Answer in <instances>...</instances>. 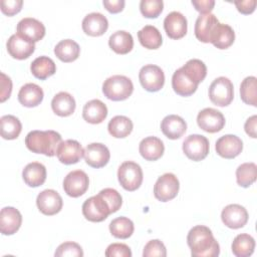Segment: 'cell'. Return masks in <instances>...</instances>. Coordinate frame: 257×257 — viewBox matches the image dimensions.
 Returning a JSON list of instances; mask_svg holds the SVG:
<instances>
[{
  "label": "cell",
  "mask_w": 257,
  "mask_h": 257,
  "mask_svg": "<svg viewBox=\"0 0 257 257\" xmlns=\"http://www.w3.org/2000/svg\"><path fill=\"white\" fill-rule=\"evenodd\" d=\"M192 5L201 14L210 13L215 5L214 0H192Z\"/></svg>",
  "instance_id": "cell-48"
},
{
  "label": "cell",
  "mask_w": 257,
  "mask_h": 257,
  "mask_svg": "<svg viewBox=\"0 0 257 257\" xmlns=\"http://www.w3.org/2000/svg\"><path fill=\"white\" fill-rule=\"evenodd\" d=\"M8 53L15 59L23 60L28 58L35 50L34 42L15 33L9 37L6 43Z\"/></svg>",
  "instance_id": "cell-15"
},
{
  "label": "cell",
  "mask_w": 257,
  "mask_h": 257,
  "mask_svg": "<svg viewBox=\"0 0 257 257\" xmlns=\"http://www.w3.org/2000/svg\"><path fill=\"white\" fill-rule=\"evenodd\" d=\"M0 132H1V137L5 140H15L19 137L21 130H22V124L20 120L12 115V114H6L1 116L0 118Z\"/></svg>",
  "instance_id": "cell-37"
},
{
  "label": "cell",
  "mask_w": 257,
  "mask_h": 257,
  "mask_svg": "<svg viewBox=\"0 0 257 257\" xmlns=\"http://www.w3.org/2000/svg\"><path fill=\"white\" fill-rule=\"evenodd\" d=\"M133 91V81L124 75H112L106 78L102 84L104 96L113 101H121L128 98Z\"/></svg>",
  "instance_id": "cell-4"
},
{
  "label": "cell",
  "mask_w": 257,
  "mask_h": 257,
  "mask_svg": "<svg viewBox=\"0 0 257 257\" xmlns=\"http://www.w3.org/2000/svg\"><path fill=\"white\" fill-rule=\"evenodd\" d=\"M36 205L42 214L52 216L61 211L63 201L61 196L55 190L46 189L38 194L36 198Z\"/></svg>",
  "instance_id": "cell-13"
},
{
  "label": "cell",
  "mask_w": 257,
  "mask_h": 257,
  "mask_svg": "<svg viewBox=\"0 0 257 257\" xmlns=\"http://www.w3.org/2000/svg\"><path fill=\"white\" fill-rule=\"evenodd\" d=\"M256 121H257V116L254 114V115L250 116V117L246 120V122H245V124H244V128H245L246 134H247L249 137L253 138V139L257 138V137H256Z\"/></svg>",
  "instance_id": "cell-51"
},
{
  "label": "cell",
  "mask_w": 257,
  "mask_h": 257,
  "mask_svg": "<svg viewBox=\"0 0 257 257\" xmlns=\"http://www.w3.org/2000/svg\"><path fill=\"white\" fill-rule=\"evenodd\" d=\"M257 166L255 163L241 164L236 170L237 184L243 188L250 187L256 181Z\"/></svg>",
  "instance_id": "cell-39"
},
{
  "label": "cell",
  "mask_w": 257,
  "mask_h": 257,
  "mask_svg": "<svg viewBox=\"0 0 257 257\" xmlns=\"http://www.w3.org/2000/svg\"><path fill=\"white\" fill-rule=\"evenodd\" d=\"M62 142L60 134L55 131H31L25 138V145L29 151L47 157L56 155V150Z\"/></svg>",
  "instance_id": "cell-3"
},
{
  "label": "cell",
  "mask_w": 257,
  "mask_h": 257,
  "mask_svg": "<svg viewBox=\"0 0 257 257\" xmlns=\"http://www.w3.org/2000/svg\"><path fill=\"white\" fill-rule=\"evenodd\" d=\"M22 223L21 213L14 207H4L0 212V231L3 235H13Z\"/></svg>",
  "instance_id": "cell-21"
},
{
  "label": "cell",
  "mask_w": 257,
  "mask_h": 257,
  "mask_svg": "<svg viewBox=\"0 0 257 257\" xmlns=\"http://www.w3.org/2000/svg\"><path fill=\"white\" fill-rule=\"evenodd\" d=\"M104 255L106 257H132V251L123 243H112L107 246Z\"/></svg>",
  "instance_id": "cell-44"
},
{
  "label": "cell",
  "mask_w": 257,
  "mask_h": 257,
  "mask_svg": "<svg viewBox=\"0 0 257 257\" xmlns=\"http://www.w3.org/2000/svg\"><path fill=\"white\" fill-rule=\"evenodd\" d=\"M1 11L7 16H13L20 12L22 9L23 1L22 0H2L1 3Z\"/></svg>",
  "instance_id": "cell-46"
},
{
  "label": "cell",
  "mask_w": 257,
  "mask_h": 257,
  "mask_svg": "<svg viewBox=\"0 0 257 257\" xmlns=\"http://www.w3.org/2000/svg\"><path fill=\"white\" fill-rule=\"evenodd\" d=\"M43 90L35 83H26L18 92V101L26 107H34L43 100Z\"/></svg>",
  "instance_id": "cell-27"
},
{
  "label": "cell",
  "mask_w": 257,
  "mask_h": 257,
  "mask_svg": "<svg viewBox=\"0 0 257 257\" xmlns=\"http://www.w3.org/2000/svg\"><path fill=\"white\" fill-rule=\"evenodd\" d=\"M209 141L202 135H190L183 142V152L192 161L204 160L209 154Z\"/></svg>",
  "instance_id": "cell-8"
},
{
  "label": "cell",
  "mask_w": 257,
  "mask_h": 257,
  "mask_svg": "<svg viewBox=\"0 0 257 257\" xmlns=\"http://www.w3.org/2000/svg\"><path fill=\"white\" fill-rule=\"evenodd\" d=\"M144 257H166L167 256V250L164 245V243L161 240L155 239L149 241L143 251Z\"/></svg>",
  "instance_id": "cell-43"
},
{
  "label": "cell",
  "mask_w": 257,
  "mask_h": 257,
  "mask_svg": "<svg viewBox=\"0 0 257 257\" xmlns=\"http://www.w3.org/2000/svg\"><path fill=\"white\" fill-rule=\"evenodd\" d=\"M207 75L206 64L197 58L188 60L172 76V87L181 96H190Z\"/></svg>",
  "instance_id": "cell-1"
},
{
  "label": "cell",
  "mask_w": 257,
  "mask_h": 257,
  "mask_svg": "<svg viewBox=\"0 0 257 257\" xmlns=\"http://www.w3.org/2000/svg\"><path fill=\"white\" fill-rule=\"evenodd\" d=\"M234 4L237 7V10L242 13V14H251L254 12L255 7H256V0H239V1H234Z\"/></svg>",
  "instance_id": "cell-49"
},
{
  "label": "cell",
  "mask_w": 257,
  "mask_h": 257,
  "mask_svg": "<svg viewBox=\"0 0 257 257\" xmlns=\"http://www.w3.org/2000/svg\"><path fill=\"white\" fill-rule=\"evenodd\" d=\"M235 40V32L231 26L224 23H218L212 34L210 43L219 49L230 47Z\"/></svg>",
  "instance_id": "cell-30"
},
{
  "label": "cell",
  "mask_w": 257,
  "mask_h": 257,
  "mask_svg": "<svg viewBox=\"0 0 257 257\" xmlns=\"http://www.w3.org/2000/svg\"><path fill=\"white\" fill-rule=\"evenodd\" d=\"M209 98L217 106L229 105L234 98L232 81L225 76L214 79L209 87Z\"/></svg>",
  "instance_id": "cell-6"
},
{
  "label": "cell",
  "mask_w": 257,
  "mask_h": 257,
  "mask_svg": "<svg viewBox=\"0 0 257 257\" xmlns=\"http://www.w3.org/2000/svg\"><path fill=\"white\" fill-rule=\"evenodd\" d=\"M55 257H82L83 256V251L80 245H78L75 242H64L62 244H60L55 253H54Z\"/></svg>",
  "instance_id": "cell-42"
},
{
  "label": "cell",
  "mask_w": 257,
  "mask_h": 257,
  "mask_svg": "<svg viewBox=\"0 0 257 257\" xmlns=\"http://www.w3.org/2000/svg\"><path fill=\"white\" fill-rule=\"evenodd\" d=\"M187 243L193 257H216L220 254L219 243L211 229L203 225L193 227L187 236Z\"/></svg>",
  "instance_id": "cell-2"
},
{
  "label": "cell",
  "mask_w": 257,
  "mask_h": 257,
  "mask_svg": "<svg viewBox=\"0 0 257 257\" xmlns=\"http://www.w3.org/2000/svg\"><path fill=\"white\" fill-rule=\"evenodd\" d=\"M108 45L115 53L126 54L134 47V38L130 32L118 30L109 36Z\"/></svg>",
  "instance_id": "cell-31"
},
{
  "label": "cell",
  "mask_w": 257,
  "mask_h": 257,
  "mask_svg": "<svg viewBox=\"0 0 257 257\" xmlns=\"http://www.w3.org/2000/svg\"><path fill=\"white\" fill-rule=\"evenodd\" d=\"M103 6L110 13H118L122 11L125 2L123 0H103Z\"/></svg>",
  "instance_id": "cell-50"
},
{
  "label": "cell",
  "mask_w": 257,
  "mask_h": 257,
  "mask_svg": "<svg viewBox=\"0 0 257 257\" xmlns=\"http://www.w3.org/2000/svg\"><path fill=\"white\" fill-rule=\"evenodd\" d=\"M84 150L75 140H66L59 144L56 150L58 161L64 165L76 164L83 157Z\"/></svg>",
  "instance_id": "cell-16"
},
{
  "label": "cell",
  "mask_w": 257,
  "mask_h": 257,
  "mask_svg": "<svg viewBox=\"0 0 257 257\" xmlns=\"http://www.w3.org/2000/svg\"><path fill=\"white\" fill-rule=\"evenodd\" d=\"M139 151L145 160L157 161L163 156L165 146L161 139L157 137H147L141 141Z\"/></svg>",
  "instance_id": "cell-25"
},
{
  "label": "cell",
  "mask_w": 257,
  "mask_h": 257,
  "mask_svg": "<svg viewBox=\"0 0 257 257\" xmlns=\"http://www.w3.org/2000/svg\"><path fill=\"white\" fill-rule=\"evenodd\" d=\"M22 178L27 186L32 188L39 187L46 180V168L38 162L29 163L22 171Z\"/></svg>",
  "instance_id": "cell-28"
},
{
  "label": "cell",
  "mask_w": 257,
  "mask_h": 257,
  "mask_svg": "<svg viewBox=\"0 0 257 257\" xmlns=\"http://www.w3.org/2000/svg\"><path fill=\"white\" fill-rule=\"evenodd\" d=\"M30 70L36 78L44 80L56 72V64L50 57L43 55L32 61Z\"/></svg>",
  "instance_id": "cell-33"
},
{
  "label": "cell",
  "mask_w": 257,
  "mask_h": 257,
  "mask_svg": "<svg viewBox=\"0 0 257 257\" xmlns=\"http://www.w3.org/2000/svg\"><path fill=\"white\" fill-rule=\"evenodd\" d=\"M82 214L90 222H102L112 212L107 199L99 192L97 195L84 201L82 204Z\"/></svg>",
  "instance_id": "cell-5"
},
{
  "label": "cell",
  "mask_w": 257,
  "mask_h": 257,
  "mask_svg": "<svg viewBox=\"0 0 257 257\" xmlns=\"http://www.w3.org/2000/svg\"><path fill=\"white\" fill-rule=\"evenodd\" d=\"M187 19L178 11H172L164 20V28L167 35L172 39H180L187 33Z\"/></svg>",
  "instance_id": "cell-20"
},
{
  "label": "cell",
  "mask_w": 257,
  "mask_h": 257,
  "mask_svg": "<svg viewBox=\"0 0 257 257\" xmlns=\"http://www.w3.org/2000/svg\"><path fill=\"white\" fill-rule=\"evenodd\" d=\"M143 171L139 164L126 161L123 162L117 170V179L121 187L130 192L139 189L143 183Z\"/></svg>",
  "instance_id": "cell-7"
},
{
  "label": "cell",
  "mask_w": 257,
  "mask_h": 257,
  "mask_svg": "<svg viewBox=\"0 0 257 257\" xmlns=\"http://www.w3.org/2000/svg\"><path fill=\"white\" fill-rule=\"evenodd\" d=\"M217 154L225 159H234L243 150L242 140L235 135H225L216 142Z\"/></svg>",
  "instance_id": "cell-19"
},
{
  "label": "cell",
  "mask_w": 257,
  "mask_h": 257,
  "mask_svg": "<svg viewBox=\"0 0 257 257\" xmlns=\"http://www.w3.org/2000/svg\"><path fill=\"white\" fill-rule=\"evenodd\" d=\"M247 210L239 204H230L226 206L221 213V219L225 226L231 229H239L248 222Z\"/></svg>",
  "instance_id": "cell-14"
},
{
  "label": "cell",
  "mask_w": 257,
  "mask_h": 257,
  "mask_svg": "<svg viewBox=\"0 0 257 257\" xmlns=\"http://www.w3.org/2000/svg\"><path fill=\"white\" fill-rule=\"evenodd\" d=\"M219 23L217 17L212 13L200 14L195 22V35L198 40L209 43L216 25Z\"/></svg>",
  "instance_id": "cell-22"
},
{
  "label": "cell",
  "mask_w": 257,
  "mask_h": 257,
  "mask_svg": "<svg viewBox=\"0 0 257 257\" xmlns=\"http://www.w3.org/2000/svg\"><path fill=\"white\" fill-rule=\"evenodd\" d=\"M164 2L162 0H142L140 2L141 13L147 18H157L163 11Z\"/></svg>",
  "instance_id": "cell-41"
},
{
  "label": "cell",
  "mask_w": 257,
  "mask_h": 257,
  "mask_svg": "<svg viewBox=\"0 0 257 257\" xmlns=\"http://www.w3.org/2000/svg\"><path fill=\"white\" fill-rule=\"evenodd\" d=\"M75 106L74 97L66 91L56 93L51 100V108L53 112L59 116L71 115L75 110Z\"/></svg>",
  "instance_id": "cell-29"
},
{
  "label": "cell",
  "mask_w": 257,
  "mask_h": 257,
  "mask_svg": "<svg viewBox=\"0 0 257 257\" xmlns=\"http://www.w3.org/2000/svg\"><path fill=\"white\" fill-rule=\"evenodd\" d=\"M231 248L236 257H249L254 252L255 240L251 235L242 233L234 238Z\"/></svg>",
  "instance_id": "cell-36"
},
{
  "label": "cell",
  "mask_w": 257,
  "mask_h": 257,
  "mask_svg": "<svg viewBox=\"0 0 257 257\" xmlns=\"http://www.w3.org/2000/svg\"><path fill=\"white\" fill-rule=\"evenodd\" d=\"M133 121L124 115L113 116L107 124L108 133L110 136L116 139H123L127 137L133 132Z\"/></svg>",
  "instance_id": "cell-35"
},
{
  "label": "cell",
  "mask_w": 257,
  "mask_h": 257,
  "mask_svg": "<svg viewBox=\"0 0 257 257\" xmlns=\"http://www.w3.org/2000/svg\"><path fill=\"white\" fill-rule=\"evenodd\" d=\"M1 79H0V85H1V91H0V101L4 102L6 99H8L11 95L12 91V81L9 76H7L5 73L1 72Z\"/></svg>",
  "instance_id": "cell-47"
},
{
  "label": "cell",
  "mask_w": 257,
  "mask_h": 257,
  "mask_svg": "<svg viewBox=\"0 0 257 257\" xmlns=\"http://www.w3.org/2000/svg\"><path fill=\"white\" fill-rule=\"evenodd\" d=\"M135 226L131 219L126 217H117L109 223L111 235L118 239H127L134 233Z\"/></svg>",
  "instance_id": "cell-38"
},
{
  "label": "cell",
  "mask_w": 257,
  "mask_h": 257,
  "mask_svg": "<svg viewBox=\"0 0 257 257\" xmlns=\"http://www.w3.org/2000/svg\"><path fill=\"white\" fill-rule=\"evenodd\" d=\"M197 123L201 130L214 134L223 130L225 117L221 111L212 107H206L198 113Z\"/></svg>",
  "instance_id": "cell-12"
},
{
  "label": "cell",
  "mask_w": 257,
  "mask_h": 257,
  "mask_svg": "<svg viewBox=\"0 0 257 257\" xmlns=\"http://www.w3.org/2000/svg\"><path fill=\"white\" fill-rule=\"evenodd\" d=\"M80 53L79 45L72 39H63L54 47V54L62 62H72L76 60Z\"/></svg>",
  "instance_id": "cell-32"
},
{
  "label": "cell",
  "mask_w": 257,
  "mask_h": 257,
  "mask_svg": "<svg viewBox=\"0 0 257 257\" xmlns=\"http://www.w3.org/2000/svg\"><path fill=\"white\" fill-rule=\"evenodd\" d=\"M16 29L19 35L34 43L41 40L45 35V27L43 23L32 17L21 19L18 22Z\"/></svg>",
  "instance_id": "cell-18"
},
{
  "label": "cell",
  "mask_w": 257,
  "mask_h": 257,
  "mask_svg": "<svg viewBox=\"0 0 257 257\" xmlns=\"http://www.w3.org/2000/svg\"><path fill=\"white\" fill-rule=\"evenodd\" d=\"M88 186V176L81 170L71 171L63 180V190L69 197L72 198L82 196L87 191Z\"/></svg>",
  "instance_id": "cell-11"
},
{
  "label": "cell",
  "mask_w": 257,
  "mask_h": 257,
  "mask_svg": "<svg viewBox=\"0 0 257 257\" xmlns=\"http://www.w3.org/2000/svg\"><path fill=\"white\" fill-rule=\"evenodd\" d=\"M162 133L170 140L180 139L187 131L186 121L177 114L165 116L161 122Z\"/></svg>",
  "instance_id": "cell-24"
},
{
  "label": "cell",
  "mask_w": 257,
  "mask_h": 257,
  "mask_svg": "<svg viewBox=\"0 0 257 257\" xmlns=\"http://www.w3.org/2000/svg\"><path fill=\"white\" fill-rule=\"evenodd\" d=\"M179 189L178 178L172 173H166L158 178L154 186V195L159 201L168 202L178 195Z\"/></svg>",
  "instance_id": "cell-9"
},
{
  "label": "cell",
  "mask_w": 257,
  "mask_h": 257,
  "mask_svg": "<svg viewBox=\"0 0 257 257\" xmlns=\"http://www.w3.org/2000/svg\"><path fill=\"white\" fill-rule=\"evenodd\" d=\"M108 28L106 17L99 12L87 14L82 20V30L89 36H101Z\"/></svg>",
  "instance_id": "cell-23"
},
{
  "label": "cell",
  "mask_w": 257,
  "mask_h": 257,
  "mask_svg": "<svg viewBox=\"0 0 257 257\" xmlns=\"http://www.w3.org/2000/svg\"><path fill=\"white\" fill-rule=\"evenodd\" d=\"M139 79L142 86L150 92H156L165 84V74L161 67L155 64L143 66L139 72Z\"/></svg>",
  "instance_id": "cell-10"
},
{
  "label": "cell",
  "mask_w": 257,
  "mask_h": 257,
  "mask_svg": "<svg viewBox=\"0 0 257 257\" xmlns=\"http://www.w3.org/2000/svg\"><path fill=\"white\" fill-rule=\"evenodd\" d=\"M107 116V107L99 99H91L87 101L82 109V117L85 121L97 124L102 122Z\"/></svg>",
  "instance_id": "cell-26"
},
{
  "label": "cell",
  "mask_w": 257,
  "mask_h": 257,
  "mask_svg": "<svg viewBox=\"0 0 257 257\" xmlns=\"http://www.w3.org/2000/svg\"><path fill=\"white\" fill-rule=\"evenodd\" d=\"M100 192L107 199V201L110 205V208H111V212L115 213L116 211H118V209L121 207V204H122V198H121L120 194L112 188H105V189L101 190Z\"/></svg>",
  "instance_id": "cell-45"
},
{
  "label": "cell",
  "mask_w": 257,
  "mask_h": 257,
  "mask_svg": "<svg viewBox=\"0 0 257 257\" xmlns=\"http://www.w3.org/2000/svg\"><path fill=\"white\" fill-rule=\"evenodd\" d=\"M83 157L85 163L95 169H99L104 167L109 159L110 153L106 146L100 143H92L85 147Z\"/></svg>",
  "instance_id": "cell-17"
},
{
  "label": "cell",
  "mask_w": 257,
  "mask_h": 257,
  "mask_svg": "<svg viewBox=\"0 0 257 257\" xmlns=\"http://www.w3.org/2000/svg\"><path fill=\"white\" fill-rule=\"evenodd\" d=\"M138 38L141 44L147 49H158L163 43L161 32L153 25H146L143 27L138 32Z\"/></svg>",
  "instance_id": "cell-34"
},
{
  "label": "cell",
  "mask_w": 257,
  "mask_h": 257,
  "mask_svg": "<svg viewBox=\"0 0 257 257\" xmlns=\"http://www.w3.org/2000/svg\"><path fill=\"white\" fill-rule=\"evenodd\" d=\"M257 79L255 76H247L241 82L240 85V95L243 102L246 104L256 106V96H257Z\"/></svg>",
  "instance_id": "cell-40"
}]
</instances>
